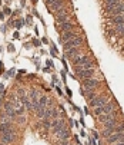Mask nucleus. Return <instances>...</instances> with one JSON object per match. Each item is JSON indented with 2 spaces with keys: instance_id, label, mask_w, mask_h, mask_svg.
<instances>
[{
  "instance_id": "37",
  "label": "nucleus",
  "mask_w": 124,
  "mask_h": 145,
  "mask_svg": "<svg viewBox=\"0 0 124 145\" xmlns=\"http://www.w3.org/2000/svg\"><path fill=\"white\" fill-rule=\"evenodd\" d=\"M0 4H1V0H0Z\"/></svg>"
},
{
  "instance_id": "5",
  "label": "nucleus",
  "mask_w": 124,
  "mask_h": 145,
  "mask_svg": "<svg viewBox=\"0 0 124 145\" xmlns=\"http://www.w3.org/2000/svg\"><path fill=\"white\" fill-rule=\"evenodd\" d=\"M83 86H84L86 91H94L98 86V81L94 79V76L93 78H89V79H84L83 81Z\"/></svg>"
},
{
  "instance_id": "38",
  "label": "nucleus",
  "mask_w": 124,
  "mask_h": 145,
  "mask_svg": "<svg viewBox=\"0 0 124 145\" xmlns=\"http://www.w3.org/2000/svg\"><path fill=\"white\" fill-rule=\"evenodd\" d=\"M123 50H124V47H123Z\"/></svg>"
},
{
  "instance_id": "17",
  "label": "nucleus",
  "mask_w": 124,
  "mask_h": 145,
  "mask_svg": "<svg viewBox=\"0 0 124 145\" xmlns=\"http://www.w3.org/2000/svg\"><path fill=\"white\" fill-rule=\"evenodd\" d=\"M76 33H74L73 30L71 32H63V35H62V39H60V43H64V42H67L70 40V39H73V37H76Z\"/></svg>"
},
{
  "instance_id": "29",
  "label": "nucleus",
  "mask_w": 124,
  "mask_h": 145,
  "mask_svg": "<svg viewBox=\"0 0 124 145\" xmlns=\"http://www.w3.org/2000/svg\"><path fill=\"white\" fill-rule=\"evenodd\" d=\"M9 52H14V46L13 45H9Z\"/></svg>"
},
{
  "instance_id": "4",
  "label": "nucleus",
  "mask_w": 124,
  "mask_h": 145,
  "mask_svg": "<svg viewBox=\"0 0 124 145\" xmlns=\"http://www.w3.org/2000/svg\"><path fill=\"white\" fill-rule=\"evenodd\" d=\"M44 3L49 4V9L54 13L64 7V0H44Z\"/></svg>"
},
{
  "instance_id": "2",
  "label": "nucleus",
  "mask_w": 124,
  "mask_h": 145,
  "mask_svg": "<svg viewBox=\"0 0 124 145\" xmlns=\"http://www.w3.org/2000/svg\"><path fill=\"white\" fill-rule=\"evenodd\" d=\"M108 99H110V96L108 95H97L96 98H93L90 101V106L91 108H96V106H103V105H106L108 102Z\"/></svg>"
},
{
  "instance_id": "16",
  "label": "nucleus",
  "mask_w": 124,
  "mask_h": 145,
  "mask_svg": "<svg viewBox=\"0 0 124 145\" xmlns=\"http://www.w3.org/2000/svg\"><path fill=\"white\" fill-rule=\"evenodd\" d=\"M56 135H57V138L60 139V141H67L68 137H70V129H67V128L64 127L62 131H59Z\"/></svg>"
},
{
  "instance_id": "24",
  "label": "nucleus",
  "mask_w": 124,
  "mask_h": 145,
  "mask_svg": "<svg viewBox=\"0 0 124 145\" xmlns=\"http://www.w3.org/2000/svg\"><path fill=\"white\" fill-rule=\"evenodd\" d=\"M116 32H117V33H120V35H123V36H124V23L117 24V27H116Z\"/></svg>"
},
{
  "instance_id": "9",
  "label": "nucleus",
  "mask_w": 124,
  "mask_h": 145,
  "mask_svg": "<svg viewBox=\"0 0 124 145\" xmlns=\"http://www.w3.org/2000/svg\"><path fill=\"white\" fill-rule=\"evenodd\" d=\"M0 141H1V144H13L14 141H16V137H14V134L13 132H7V134H1V137H0Z\"/></svg>"
},
{
  "instance_id": "12",
  "label": "nucleus",
  "mask_w": 124,
  "mask_h": 145,
  "mask_svg": "<svg viewBox=\"0 0 124 145\" xmlns=\"http://www.w3.org/2000/svg\"><path fill=\"white\" fill-rule=\"evenodd\" d=\"M77 56H80V49L79 47H71V49H68V50H66V53H64V58L66 59H76Z\"/></svg>"
},
{
  "instance_id": "30",
  "label": "nucleus",
  "mask_w": 124,
  "mask_h": 145,
  "mask_svg": "<svg viewBox=\"0 0 124 145\" xmlns=\"http://www.w3.org/2000/svg\"><path fill=\"white\" fill-rule=\"evenodd\" d=\"M13 37H14V39H19V32H14V35H13Z\"/></svg>"
},
{
  "instance_id": "8",
  "label": "nucleus",
  "mask_w": 124,
  "mask_h": 145,
  "mask_svg": "<svg viewBox=\"0 0 124 145\" xmlns=\"http://www.w3.org/2000/svg\"><path fill=\"white\" fill-rule=\"evenodd\" d=\"M77 78L80 79H89V78H93L94 76V69H83V70H77Z\"/></svg>"
},
{
  "instance_id": "34",
  "label": "nucleus",
  "mask_w": 124,
  "mask_h": 145,
  "mask_svg": "<svg viewBox=\"0 0 124 145\" xmlns=\"http://www.w3.org/2000/svg\"><path fill=\"white\" fill-rule=\"evenodd\" d=\"M60 145H68V142H66V141H60Z\"/></svg>"
},
{
  "instance_id": "26",
  "label": "nucleus",
  "mask_w": 124,
  "mask_h": 145,
  "mask_svg": "<svg viewBox=\"0 0 124 145\" xmlns=\"http://www.w3.org/2000/svg\"><path fill=\"white\" fill-rule=\"evenodd\" d=\"M6 76H9V78H10V76H14V69H10L9 72H7V75Z\"/></svg>"
},
{
  "instance_id": "13",
  "label": "nucleus",
  "mask_w": 124,
  "mask_h": 145,
  "mask_svg": "<svg viewBox=\"0 0 124 145\" xmlns=\"http://www.w3.org/2000/svg\"><path fill=\"white\" fill-rule=\"evenodd\" d=\"M116 111H113V112H110V114H104V115H98V122L100 124H103V125H106L108 121H111L113 118H116Z\"/></svg>"
},
{
  "instance_id": "1",
  "label": "nucleus",
  "mask_w": 124,
  "mask_h": 145,
  "mask_svg": "<svg viewBox=\"0 0 124 145\" xmlns=\"http://www.w3.org/2000/svg\"><path fill=\"white\" fill-rule=\"evenodd\" d=\"M114 109H116V105H114L113 102H107V104L103 105V106H96L93 112L98 116V115H104V114H110V112H113Z\"/></svg>"
},
{
  "instance_id": "21",
  "label": "nucleus",
  "mask_w": 124,
  "mask_h": 145,
  "mask_svg": "<svg viewBox=\"0 0 124 145\" xmlns=\"http://www.w3.org/2000/svg\"><path fill=\"white\" fill-rule=\"evenodd\" d=\"M119 1H123V0H106V10L110 12V9H111L116 3H119Z\"/></svg>"
},
{
  "instance_id": "14",
  "label": "nucleus",
  "mask_w": 124,
  "mask_h": 145,
  "mask_svg": "<svg viewBox=\"0 0 124 145\" xmlns=\"http://www.w3.org/2000/svg\"><path fill=\"white\" fill-rule=\"evenodd\" d=\"M4 112L6 115L9 116V118H14L16 115V108H14V105H11V102H7V104L4 105Z\"/></svg>"
},
{
  "instance_id": "22",
  "label": "nucleus",
  "mask_w": 124,
  "mask_h": 145,
  "mask_svg": "<svg viewBox=\"0 0 124 145\" xmlns=\"http://www.w3.org/2000/svg\"><path fill=\"white\" fill-rule=\"evenodd\" d=\"M116 132V127L114 128H106V129H104V131H103V137H104V138H108V137H110V135H111V134H114Z\"/></svg>"
},
{
  "instance_id": "11",
  "label": "nucleus",
  "mask_w": 124,
  "mask_h": 145,
  "mask_svg": "<svg viewBox=\"0 0 124 145\" xmlns=\"http://www.w3.org/2000/svg\"><path fill=\"white\" fill-rule=\"evenodd\" d=\"M113 16H116V14H121V13H124V1H119V3H116L111 9H110V12Z\"/></svg>"
},
{
  "instance_id": "10",
  "label": "nucleus",
  "mask_w": 124,
  "mask_h": 145,
  "mask_svg": "<svg viewBox=\"0 0 124 145\" xmlns=\"http://www.w3.org/2000/svg\"><path fill=\"white\" fill-rule=\"evenodd\" d=\"M66 127V124H64V119H54V121L51 122V129H53V132L57 134L59 131H62L63 128Z\"/></svg>"
},
{
  "instance_id": "7",
  "label": "nucleus",
  "mask_w": 124,
  "mask_h": 145,
  "mask_svg": "<svg viewBox=\"0 0 124 145\" xmlns=\"http://www.w3.org/2000/svg\"><path fill=\"white\" fill-rule=\"evenodd\" d=\"M120 141H124V132H114L107 138V142L110 145L116 144V142H120Z\"/></svg>"
},
{
  "instance_id": "33",
  "label": "nucleus",
  "mask_w": 124,
  "mask_h": 145,
  "mask_svg": "<svg viewBox=\"0 0 124 145\" xmlns=\"http://www.w3.org/2000/svg\"><path fill=\"white\" fill-rule=\"evenodd\" d=\"M4 91V86H3V83H0V92H3Z\"/></svg>"
},
{
  "instance_id": "35",
  "label": "nucleus",
  "mask_w": 124,
  "mask_h": 145,
  "mask_svg": "<svg viewBox=\"0 0 124 145\" xmlns=\"http://www.w3.org/2000/svg\"><path fill=\"white\" fill-rule=\"evenodd\" d=\"M0 145H6V144H1V142H0Z\"/></svg>"
},
{
  "instance_id": "18",
  "label": "nucleus",
  "mask_w": 124,
  "mask_h": 145,
  "mask_svg": "<svg viewBox=\"0 0 124 145\" xmlns=\"http://www.w3.org/2000/svg\"><path fill=\"white\" fill-rule=\"evenodd\" d=\"M60 30H62V32H71V30H74V24L71 23V22L62 23L60 24Z\"/></svg>"
},
{
  "instance_id": "20",
  "label": "nucleus",
  "mask_w": 124,
  "mask_h": 145,
  "mask_svg": "<svg viewBox=\"0 0 124 145\" xmlns=\"http://www.w3.org/2000/svg\"><path fill=\"white\" fill-rule=\"evenodd\" d=\"M66 22H68V14L67 13L60 14V16H56V23L62 24V23H66Z\"/></svg>"
},
{
  "instance_id": "25",
  "label": "nucleus",
  "mask_w": 124,
  "mask_h": 145,
  "mask_svg": "<svg viewBox=\"0 0 124 145\" xmlns=\"http://www.w3.org/2000/svg\"><path fill=\"white\" fill-rule=\"evenodd\" d=\"M97 95H96V92H93V91H87V96L86 98L89 99V101H91L93 98H96Z\"/></svg>"
},
{
  "instance_id": "3",
  "label": "nucleus",
  "mask_w": 124,
  "mask_h": 145,
  "mask_svg": "<svg viewBox=\"0 0 124 145\" xmlns=\"http://www.w3.org/2000/svg\"><path fill=\"white\" fill-rule=\"evenodd\" d=\"M83 42H84V40H83V37H81V36H76V37H73V39L64 42V43H63V46H64V50H68V49H71V47H79Z\"/></svg>"
},
{
  "instance_id": "32",
  "label": "nucleus",
  "mask_w": 124,
  "mask_h": 145,
  "mask_svg": "<svg viewBox=\"0 0 124 145\" xmlns=\"http://www.w3.org/2000/svg\"><path fill=\"white\" fill-rule=\"evenodd\" d=\"M66 92H67V95H68V96H71V91H70L68 88H67V89H66Z\"/></svg>"
},
{
  "instance_id": "31",
  "label": "nucleus",
  "mask_w": 124,
  "mask_h": 145,
  "mask_svg": "<svg viewBox=\"0 0 124 145\" xmlns=\"http://www.w3.org/2000/svg\"><path fill=\"white\" fill-rule=\"evenodd\" d=\"M113 145H124V141H120V142H116V144H113Z\"/></svg>"
},
{
  "instance_id": "6",
  "label": "nucleus",
  "mask_w": 124,
  "mask_h": 145,
  "mask_svg": "<svg viewBox=\"0 0 124 145\" xmlns=\"http://www.w3.org/2000/svg\"><path fill=\"white\" fill-rule=\"evenodd\" d=\"M91 62V59L87 56V55H81V56H77L76 59H73V68H79V66H83V65Z\"/></svg>"
},
{
  "instance_id": "36",
  "label": "nucleus",
  "mask_w": 124,
  "mask_h": 145,
  "mask_svg": "<svg viewBox=\"0 0 124 145\" xmlns=\"http://www.w3.org/2000/svg\"><path fill=\"white\" fill-rule=\"evenodd\" d=\"M33 1H34V3H36V1H37V0H33Z\"/></svg>"
},
{
  "instance_id": "27",
  "label": "nucleus",
  "mask_w": 124,
  "mask_h": 145,
  "mask_svg": "<svg viewBox=\"0 0 124 145\" xmlns=\"http://www.w3.org/2000/svg\"><path fill=\"white\" fill-rule=\"evenodd\" d=\"M22 24H23L22 20H17V22H16V27H17V29H20V27H22Z\"/></svg>"
},
{
  "instance_id": "23",
  "label": "nucleus",
  "mask_w": 124,
  "mask_h": 145,
  "mask_svg": "<svg viewBox=\"0 0 124 145\" xmlns=\"http://www.w3.org/2000/svg\"><path fill=\"white\" fill-rule=\"evenodd\" d=\"M49 104V98L47 96H41L39 101V105H41V106H46V105Z\"/></svg>"
},
{
  "instance_id": "15",
  "label": "nucleus",
  "mask_w": 124,
  "mask_h": 145,
  "mask_svg": "<svg viewBox=\"0 0 124 145\" xmlns=\"http://www.w3.org/2000/svg\"><path fill=\"white\" fill-rule=\"evenodd\" d=\"M7 132H14V129L11 127V122H0V134Z\"/></svg>"
},
{
  "instance_id": "28",
  "label": "nucleus",
  "mask_w": 124,
  "mask_h": 145,
  "mask_svg": "<svg viewBox=\"0 0 124 145\" xmlns=\"http://www.w3.org/2000/svg\"><path fill=\"white\" fill-rule=\"evenodd\" d=\"M17 121H19V124H23V122H24V116H19Z\"/></svg>"
},
{
  "instance_id": "19",
  "label": "nucleus",
  "mask_w": 124,
  "mask_h": 145,
  "mask_svg": "<svg viewBox=\"0 0 124 145\" xmlns=\"http://www.w3.org/2000/svg\"><path fill=\"white\" fill-rule=\"evenodd\" d=\"M110 20H111L114 24H121V23H124V13H121V14H116V16H113Z\"/></svg>"
}]
</instances>
